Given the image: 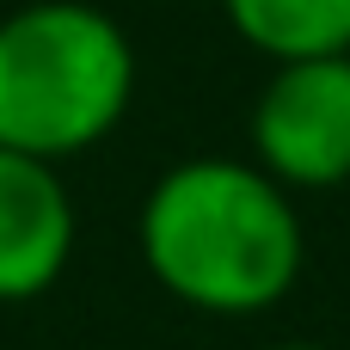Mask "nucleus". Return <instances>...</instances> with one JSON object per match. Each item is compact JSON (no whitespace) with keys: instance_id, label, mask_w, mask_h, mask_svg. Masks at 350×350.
<instances>
[{"instance_id":"39448f33","label":"nucleus","mask_w":350,"mask_h":350,"mask_svg":"<svg viewBox=\"0 0 350 350\" xmlns=\"http://www.w3.org/2000/svg\"><path fill=\"white\" fill-rule=\"evenodd\" d=\"M240 43L271 62L345 55L350 49V0H221Z\"/></svg>"},{"instance_id":"f257e3e1","label":"nucleus","mask_w":350,"mask_h":350,"mask_svg":"<svg viewBox=\"0 0 350 350\" xmlns=\"http://www.w3.org/2000/svg\"><path fill=\"white\" fill-rule=\"evenodd\" d=\"M135 246L166 295L228 320L277 308L308 258L301 209L258 160H178L160 172Z\"/></svg>"},{"instance_id":"20e7f679","label":"nucleus","mask_w":350,"mask_h":350,"mask_svg":"<svg viewBox=\"0 0 350 350\" xmlns=\"http://www.w3.org/2000/svg\"><path fill=\"white\" fill-rule=\"evenodd\" d=\"M74 252V203L49 160L0 148V301L43 295Z\"/></svg>"},{"instance_id":"f03ea898","label":"nucleus","mask_w":350,"mask_h":350,"mask_svg":"<svg viewBox=\"0 0 350 350\" xmlns=\"http://www.w3.org/2000/svg\"><path fill=\"white\" fill-rule=\"evenodd\" d=\"M135 98V49L92 0H25L0 18V148L74 160Z\"/></svg>"},{"instance_id":"7ed1b4c3","label":"nucleus","mask_w":350,"mask_h":350,"mask_svg":"<svg viewBox=\"0 0 350 350\" xmlns=\"http://www.w3.org/2000/svg\"><path fill=\"white\" fill-rule=\"evenodd\" d=\"M252 160L283 191H332L350 178V49L271 62L252 105Z\"/></svg>"},{"instance_id":"423d86ee","label":"nucleus","mask_w":350,"mask_h":350,"mask_svg":"<svg viewBox=\"0 0 350 350\" xmlns=\"http://www.w3.org/2000/svg\"><path fill=\"white\" fill-rule=\"evenodd\" d=\"M265 350H332V345H265Z\"/></svg>"}]
</instances>
